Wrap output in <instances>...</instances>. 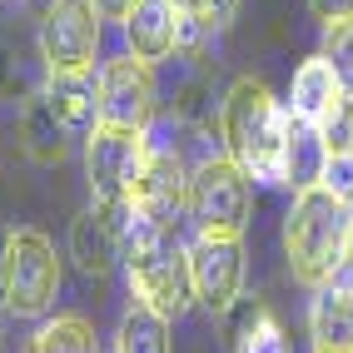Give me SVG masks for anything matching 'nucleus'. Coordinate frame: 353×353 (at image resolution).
<instances>
[{
  "label": "nucleus",
  "mask_w": 353,
  "mask_h": 353,
  "mask_svg": "<svg viewBox=\"0 0 353 353\" xmlns=\"http://www.w3.org/2000/svg\"><path fill=\"white\" fill-rule=\"evenodd\" d=\"M219 130H224V145L229 159L259 184H284L289 170V130H294V114L279 110V100L269 95L264 80H234L224 110H219Z\"/></svg>",
  "instance_id": "nucleus-1"
},
{
  "label": "nucleus",
  "mask_w": 353,
  "mask_h": 353,
  "mask_svg": "<svg viewBox=\"0 0 353 353\" xmlns=\"http://www.w3.org/2000/svg\"><path fill=\"white\" fill-rule=\"evenodd\" d=\"M125 274L130 294L150 303L164 319H184L194 309V279H190V249L179 244V229H164L145 219L130 204L125 214Z\"/></svg>",
  "instance_id": "nucleus-2"
},
{
  "label": "nucleus",
  "mask_w": 353,
  "mask_h": 353,
  "mask_svg": "<svg viewBox=\"0 0 353 353\" xmlns=\"http://www.w3.org/2000/svg\"><path fill=\"white\" fill-rule=\"evenodd\" d=\"M348 229H353V204H343L334 190L309 184V190L294 194V209L284 214V254L299 284L323 289L334 279Z\"/></svg>",
  "instance_id": "nucleus-3"
},
{
  "label": "nucleus",
  "mask_w": 353,
  "mask_h": 353,
  "mask_svg": "<svg viewBox=\"0 0 353 353\" xmlns=\"http://www.w3.org/2000/svg\"><path fill=\"white\" fill-rule=\"evenodd\" d=\"M60 294V259L40 229H6L0 244V303L20 319H40Z\"/></svg>",
  "instance_id": "nucleus-4"
},
{
  "label": "nucleus",
  "mask_w": 353,
  "mask_h": 353,
  "mask_svg": "<svg viewBox=\"0 0 353 353\" xmlns=\"http://www.w3.org/2000/svg\"><path fill=\"white\" fill-rule=\"evenodd\" d=\"M254 209V179L234 159H204L190 174V224L214 239H239Z\"/></svg>",
  "instance_id": "nucleus-5"
},
{
  "label": "nucleus",
  "mask_w": 353,
  "mask_h": 353,
  "mask_svg": "<svg viewBox=\"0 0 353 353\" xmlns=\"http://www.w3.org/2000/svg\"><path fill=\"white\" fill-rule=\"evenodd\" d=\"M150 159V139L145 130H125V125H95L85 134V174H90V194L100 204H125L134 194L139 174Z\"/></svg>",
  "instance_id": "nucleus-6"
},
{
  "label": "nucleus",
  "mask_w": 353,
  "mask_h": 353,
  "mask_svg": "<svg viewBox=\"0 0 353 353\" xmlns=\"http://www.w3.org/2000/svg\"><path fill=\"white\" fill-rule=\"evenodd\" d=\"M100 50V10L90 0H50L40 20V60L50 75H90Z\"/></svg>",
  "instance_id": "nucleus-7"
},
{
  "label": "nucleus",
  "mask_w": 353,
  "mask_h": 353,
  "mask_svg": "<svg viewBox=\"0 0 353 353\" xmlns=\"http://www.w3.org/2000/svg\"><path fill=\"white\" fill-rule=\"evenodd\" d=\"M95 100H100V125L145 130L154 114V65L139 55L105 60L95 80Z\"/></svg>",
  "instance_id": "nucleus-8"
},
{
  "label": "nucleus",
  "mask_w": 353,
  "mask_h": 353,
  "mask_svg": "<svg viewBox=\"0 0 353 353\" xmlns=\"http://www.w3.org/2000/svg\"><path fill=\"white\" fill-rule=\"evenodd\" d=\"M190 279H194V303L204 314H229L239 289H244V249H239V239L199 234L190 244Z\"/></svg>",
  "instance_id": "nucleus-9"
},
{
  "label": "nucleus",
  "mask_w": 353,
  "mask_h": 353,
  "mask_svg": "<svg viewBox=\"0 0 353 353\" xmlns=\"http://www.w3.org/2000/svg\"><path fill=\"white\" fill-rule=\"evenodd\" d=\"M125 214H130V199L125 204H100L95 199L70 224V259H75L85 274L105 279L125 259Z\"/></svg>",
  "instance_id": "nucleus-10"
},
{
  "label": "nucleus",
  "mask_w": 353,
  "mask_h": 353,
  "mask_svg": "<svg viewBox=\"0 0 353 353\" xmlns=\"http://www.w3.org/2000/svg\"><path fill=\"white\" fill-rule=\"evenodd\" d=\"M130 204L164 229H179V219H190V179H184V164L174 150H150Z\"/></svg>",
  "instance_id": "nucleus-11"
},
{
  "label": "nucleus",
  "mask_w": 353,
  "mask_h": 353,
  "mask_svg": "<svg viewBox=\"0 0 353 353\" xmlns=\"http://www.w3.org/2000/svg\"><path fill=\"white\" fill-rule=\"evenodd\" d=\"M348 105V90L339 85V75H334V65H328L323 55H314V60H303L299 70H294V85H289V114L299 125H314V130H323L334 114Z\"/></svg>",
  "instance_id": "nucleus-12"
},
{
  "label": "nucleus",
  "mask_w": 353,
  "mask_h": 353,
  "mask_svg": "<svg viewBox=\"0 0 353 353\" xmlns=\"http://www.w3.org/2000/svg\"><path fill=\"white\" fill-rule=\"evenodd\" d=\"M179 6L174 0H134L130 15H125V40H130V55L139 60H170L174 45H179Z\"/></svg>",
  "instance_id": "nucleus-13"
},
{
  "label": "nucleus",
  "mask_w": 353,
  "mask_h": 353,
  "mask_svg": "<svg viewBox=\"0 0 353 353\" xmlns=\"http://www.w3.org/2000/svg\"><path fill=\"white\" fill-rule=\"evenodd\" d=\"M309 339L314 353H353V294L323 284L309 303Z\"/></svg>",
  "instance_id": "nucleus-14"
},
{
  "label": "nucleus",
  "mask_w": 353,
  "mask_h": 353,
  "mask_svg": "<svg viewBox=\"0 0 353 353\" xmlns=\"http://www.w3.org/2000/svg\"><path fill=\"white\" fill-rule=\"evenodd\" d=\"M45 100H50V110L60 114V125L70 134H90V130L100 125V100H95L90 75H50Z\"/></svg>",
  "instance_id": "nucleus-15"
},
{
  "label": "nucleus",
  "mask_w": 353,
  "mask_h": 353,
  "mask_svg": "<svg viewBox=\"0 0 353 353\" xmlns=\"http://www.w3.org/2000/svg\"><path fill=\"white\" fill-rule=\"evenodd\" d=\"M20 134H26V154L35 164H60L65 150H70V130L60 125V114L50 110V100L35 95L20 114Z\"/></svg>",
  "instance_id": "nucleus-16"
},
{
  "label": "nucleus",
  "mask_w": 353,
  "mask_h": 353,
  "mask_svg": "<svg viewBox=\"0 0 353 353\" xmlns=\"http://www.w3.org/2000/svg\"><path fill=\"white\" fill-rule=\"evenodd\" d=\"M114 353H170V319L154 314L150 303H130V314L120 319L114 334Z\"/></svg>",
  "instance_id": "nucleus-17"
},
{
  "label": "nucleus",
  "mask_w": 353,
  "mask_h": 353,
  "mask_svg": "<svg viewBox=\"0 0 353 353\" xmlns=\"http://www.w3.org/2000/svg\"><path fill=\"white\" fill-rule=\"evenodd\" d=\"M26 353H95V328L80 314H55L30 334Z\"/></svg>",
  "instance_id": "nucleus-18"
},
{
  "label": "nucleus",
  "mask_w": 353,
  "mask_h": 353,
  "mask_svg": "<svg viewBox=\"0 0 353 353\" xmlns=\"http://www.w3.org/2000/svg\"><path fill=\"white\" fill-rule=\"evenodd\" d=\"M234 353H289L284 323L274 319V309L249 303V309L239 314V328H234Z\"/></svg>",
  "instance_id": "nucleus-19"
},
{
  "label": "nucleus",
  "mask_w": 353,
  "mask_h": 353,
  "mask_svg": "<svg viewBox=\"0 0 353 353\" xmlns=\"http://www.w3.org/2000/svg\"><path fill=\"white\" fill-rule=\"evenodd\" d=\"M328 65H334V75H339V85L353 95V15H343V20H328L323 26V50H319Z\"/></svg>",
  "instance_id": "nucleus-20"
},
{
  "label": "nucleus",
  "mask_w": 353,
  "mask_h": 353,
  "mask_svg": "<svg viewBox=\"0 0 353 353\" xmlns=\"http://www.w3.org/2000/svg\"><path fill=\"white\" fill-rule=\"evenodd\" d=\"M319 184H323V190H334L343 204H353V150L328 154L323 170H319Z\"/></svg>",
  "instance_id": "nucleus-21"
},
{
  "label": "nucleus",
  "mask_w": 353,
  "mask_h": 353,
  "mask_svg": "<svg viewBox=\"0 0 353 353\" xmlns=\"http://www.w3.org/2000/svg\"><path fill=\"white\" fill-rule=\"evenodd\" d=\"M179 10H194L199 20H214V26H229L234 10H239V0H174Z\"/></svg>",
  "instance_id": "nucleus-22"
},
{
  "label": "nucleus",
  "mask_w": 353,
  "mask_h": 353,
  "mask_svg": "<svg viewBox=\"0 0 353 353\" xmlns=\"http://www.w3.org/2000/svg\"><path fill=\"white\" fill-rule=\"evenodd\" d=\"M334 289H343V294H353V229H348V244H343V259H339V269H334V279H328Z\"/></svg>",
  "instance_id": "nucleus-23"
},
{
  "label": "nucleus",
  "mask_w": 353,
  "mask_h": 353,
  "mask_svg": "<svg viewBox=\"0 0 353 353\" xmlns=\"http://www.w3.org/2000/svg\"><path fill=\"white\" fill-rule=\"evenodd\" d=\"M309 10H314V20H343V15H353V0H309Z\"/></svg>",
  "instance_id": "nucleus-24"
},
{
  "label": "nucleus",
  "mask_w": 353,
  "mask_h": 353,
  "mask_svg": "<svg viewBox=\"0 0 353 353\" xmlns=\"http://www.w3.org/2000/svg\"><path fill=\"white\" fill-rule=\"evenodd\" d=\"M90 6H95V10H100V20H125V15H130V6H134V0H90Z\"/></svg>",
  "instance_id": "nucleus-25"
},
{
  "label": "nucleus",
  "mask_w": 353,
  "mask_h": 353,
  "mask_svg": "<svg viewBox=\"0 0 353 353\" xmlns=\"http://www.w3.org/2000/svg\"><path fill=\"white\" fill-rule=\"evenodd\" d=\"M348 120H353V105H348Z\"/></svg>",
  "instance_id": "nucleus-26"
}]
</instances>
